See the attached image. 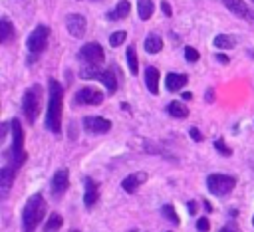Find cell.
I'll use <instances>...</instances> for the list:
<instances>
[{
    "instance_id": "cell-1",
    "label": "cell",
    "mask_w": 254,
    "mask_h": 232,
    "mask_svg": "<svg viewBox=\"0 0 254 232\" xmlns=\"http://www.w3.org/2000/svg\"><path fill=\"white\" fill-rule=\"evenodd\" d=\"M62 105H64V87L60 81H48V111H46V129L54 135L62 133Z\"/></svg>"
},
{
    "instance_id": "cell-2",
    "label": "cell",
    "mask_w": 254,
    "mask_h": 232,
    "mask_svg": "<svg viewBox=\"0 0 254 232\" xmlns=\"http://www.w3.org/2000/svg\"><path fill=\"white\" fill-rule=\"evenodd\" d=\"M46 210H48V204H46L44 196L40 192L32 194L22 210V232H34L36 226L46 216Z\"/></svg>"
},
{
    "instance_id": "cell-3",
    "label": "cell",
    "mask_w": 254,
    "mask_h": 232,
    "mask_svg": "<svg viewBox=\"0 0 254 232\" xmlns=\"http://www.w3.org/2000/svg\"><path fill=\"white\" fill-rule=\"evenodd\" d=\"M42 93H44L42 85L40 83H34L32 87L26 89V93L22 97V111H24V117H26V121L30 125L40 115V109H42Z\"/></svg>"
},
{
    "instance_id": "cell-4",
    "label": "cell",
    "mask_w": 254,
    "mask_h": 232,
    "mask_svg": "<svg viewBox=\"0 0 254 232\" xmlns=\"http://www.w3.org/2000/svg\"><path fill=\"white\" fill-rule=\"evenodd\" d=\"M48 38H50V28H48L46 24H38V26L30 32V36H28V40H26V46H28V50H30V59H28L30 63L36 61V58L46 50Z\"/></svg>"
},
{
    "instance_id": "cell-5",
    "label": "cell",
    "mask_w": 254,
    "mask_h": 232,
    "mask_svg": "<svg viewBox=\"0 0 254 232\" xmlns=\"http://www.w3.org/2000/svg\"><path fill=\"white\" fill-rule=\"evenodd\" d=\"M236 186V178L230 174H220V173H212L206 176V188L210 194L214 196H224L228 192H232Z\"/></svg>"
},
{
    "instance_id": "cell-6",
    "label": "cell",
    "mask_w": 254,
    "mask_h": 232,
    "mask_svg": "<svg viewBox=\"0 0 254 232\" xmlns=\"http://www.w3.org/2000/svg\"><path fill=\"white\" fill-rule=\"evenodd\" d=\"M79 77H83V79H97V81H101V83L105 85V89H107V93H109V95H113V93L117 91V77H115V73H113L111 69L83 67V69L79 71Z\"/></svg>"
},
{
    "instance_id": "cell-7",
    "label": "cell",
    "mask_w": 254,
    "mask_h": 232,
    "mask_svg": "<svg viewBox=\"0 0 254 232\" xmlns=\"http://www.w3.org/2000/svg\"><path fill=\"white\" fill-rule=\"evenodd\" d=\"M77 58L87 63L89 67H97L99 63H103L105 59V54H103V48L97 44V42H87L81 46V50L77 52Z\"/></svg>"
},
{
    "instance_id": "cell-8",
    "label": "cell",
    "mask_w": 254,
    "mask_h": 232,
    "mask_svg": "<svg viewBox=\"0 0 254 232\" xmlns=\"http://www.w3.org/2000/svg\"><path fill=\"white\" fill-rule=\"evenodd\" d=\"M103 101V93L97 89V87H79L75 93H73V103L75 105H99Z\"/></svg>"
},
{
    "instance_id": "cell-9",
    "label": "cell",
    "mask_w": 254,
    "mask_h": 232,
    "mask_svg": "<svg viewBox=\"0 0 254 232\" xmlns=\"http://www.w3.org/2000/svg\"><path fill=\"white\" fill-rule=\"evenodd\" d=\"M83 129L91 135H103L111 129V121H107L105 117H99V115H87L83 117Z\"/></svg>"
},
{
    "instance_id": "cell-10",
    "label": "cell",
    "mask_w": 254,
    "mask_h": 232,
    "mask_svg": "<svg viewBox=\"0 0 254 232\" xmlns=\"http://www.w3.org/2000/svg\"><path fill=\"white\" fill-rule=\"evenodd\" d=\"M222 4L226 6V10L250 24H254V10H250V6L242 0H222Z\"/></svg>"
},
{
    "instance_id": "cell-11",
    "label": "cell",
    "mask_w": 254,
    "mask_h": 232,
    "mask_svg": "<svg viewBox=\"0 0 254 232\" xmlns=\"http://www.w3.org/2000/svg\"><path fill=\"white\" fill-rule=\"evenodd\" d=\"M69 186V171L67 169H58L52 176V182H50V190L56 198H60Z\"/></svg>"
},
{
    "instance_id": "cell-12",
    "label": "cell",
    "mask_w": 254,
    "mask_h": 232,
    "mask_svg": "<svg viewBox=\"0 0 254 232\" xmlns=\"http://www.w3.org/2000/svg\"><path fill=\"white\" fill-rule=\"evenodd\" d=\"M65 28L73 38H83L87 32V20L81 14H67L65 16Z\"/></svg>"
},
{
    "instance_id": "cell-13",
    "label": "cell",
    "mask_w": 254,
    "mask_h": 232,
    "mask_svg": "<svg viewBox=\"0 0 254 232\" xmlns=\"http://www.w3.org/2000/svg\"><path fill=\"white\" fill-rule=\"evenodd\" d=\"M147 178H149V174H147L145 171L131 173V174H127V176L121 180V188H123L125 192H129V194H135V192L141 188V184L147 182Z\"/></svg>"
},
{
    "instance_id": "cell-14",
    "label": "cell",
    "mask_w": 254,
    "mask_h": 232,
    "mask_svg": "<svg viewBox=\"0 0 254 232\" xmlns=\"http://www.w3.org/2000/svg\"><path fill=\"white\" fill-rule=\"evenodd\" d=\"M83 188H85L83 204H85V208H93L97 204V200H99V184L91 176H85L83 178Z\"/></svg>"
},
{
    "instance_id": "cell-15",
    "label": "cell",
    "mask_w": 254,
    "mask_h": 232,
    "mask_svg": "<svg viewBox=\"0 0 254 232\" xmlns=\"http://www.w3.org/2000/svg\"><path fill=\"white\" fill-rule=\"evenodd\" d=\"M187 83H189V75H185V73H175V71H171V73H167V77H165V87H167V91H179V89H183Z\"/></svg>"
},
{
    "instance_id": "cell-16",
    "label": "cell",
    "mask_w": 254,
    "mask_h": 232,
    "mask_svg": "<svg viewBox=\"0 0 254 232\" xmlns=\"http://www.w3.org/2000/svg\"><path fill=\"white\" fill-rule=\"evenodd\" d=\"M129 12H131V4H129L127 0H121V2H117V6H115L111 12H107V14H105V18H107V20H111V22H117V20L127 18V16H129Z\"/></svg>"
},
{
    "instance_id": "cell-17",
    "label": "cell",
    "mask_w": 254,
    "mask_h": 232,
    "mask_svg": "<svg viewBox=\"0 0 254 232\" xmlns=\"http://www.w3.org/2000/svg\"><path fill=\"white\" fill-rule=\"evenodd\" d=\"M145 85L153 95L159 93V69L157 67H153V65L145 67Z\"/></svg>"
},
{
    "instance_id": "cell-18",
    "label": "cell",
    "mask_w": 254,
    "mask_h": 232,
    "mask_svg": "<svg viewBox=\"0 0 254 232\" xmlns=\"http://www.w3.org/2000/svg\"><path fill=\"white\" fill-rule=\"evenodd\" d=\"M14 36H16V30H14L10 18L4 16V18L0 20V42H2V44H8V42L14 40Z\"/></svg>"
},
{
    "instance_id": "cell-19",
    "label": "cell",
    "mask_w": 254,
    "mask_h": 232,
    "mask_svg": "<svg viewBox=\"0 0 254 232\" xmlns=\"http://www.w3.org/2000/svg\"><path fill=\"white\" fill-rule=\"evenodd\" d=\"M143 46H145V52H149V54H159V52L163 50V40H161L159 34L151 32V34L145 38Z\"/></svg>"
},
{
    "instance_id": "cell-20",
    "label": "cell",
    "mask_w": 254,
    "mask_h": 232,
    "mask_svg": "<svg viewBox=\"0 0 254 232\" xmlns=\"http://www.w3.org/2000/svg\"><path fill=\"white\" fill-rule=\"evenodd\" d=\"M125 59H127V65H129L131 75H137V73H139V59H137V50H135L133 44L127 48V52H125Z\"/></svg>"
},
{
    "instance_id": "cell-21",
    "label": "cell",
    "mask_w": 254,
    "mask_h": 232,
    "mask_svg": "<svg viewBox=\"0 0 254 232\" xmlns=\"http://www.w3.org/2000/svg\"><path fill=\"white\" fill-rule=\"evenodd\" d=\"M167 113H169L171 117H177V119L189 117V109H187V105H183L181 101H171V103L167 105Z\"/></svg>"
},
{
    "instance_id": "cell-22",
    "label": "cell",
    "mask_w": 254,
    "mask_h": 232,
    "mask_svg": "<svg viewBox=\"0 0 254 232\" xmlns=\"http://www.w3.org/2000/svg\"><path fill=\"white\" fill-rule=\"evenodd\" d=\"M155 12V4L153 0H137V14L141 20H149Z\"/></svg>"
},
{
    "instance_id": "cell-23",
    "label": "cell",
    "mask_w": 254,
    "mask_h": 232,
    "mask_svg": "<svg viewBox=\"0 0 254 232\" xmlns=\"http://www.w3.org/2000/svg\"><path fill=\"white\" fill-rule=\"evenodd\" d=\"M64 226V218L58 214V212H52L44 224V232H58L60 228Z\"/></svg>"
},
{
    "instance_id": "cell-24",
    "label": "cell",
    "mask_w": 254,
    "mask_h": 232,
    "mask_svg": "<svg viewBox=\"0 0 254 232\" xmlns=\"http://www.w3.org/2000/svg\"><path fill=\"white\" fill-rule=\"evenodd\" d=\"M214 46L220 50H230L236 46V38L230 34H218V36H214Z\"/></svg>"
},
{
    "instance_id": "cell-25",
    "label": "cell",
    "mask_w": 254,
    "mask_h": 232,
    "mask_svg": "<svg viewBox=\"0 0 254 232\" xmlns=\"http://www.w3.org/2000/svg\"><path fill=\"white\" fill-rule=\"evenodd\" d=\"M161 214H163L169 222H173V224H179V222H181V220H179V214H177V210H175L173 204H163V206H161Z\"/></svg>"
},
{
    "instance_id": "cell-26",
    "label": "cell",
    "mask_w": 254,
    "mask_h": 232,
    "mask_svg": "<svg viewBox=\"0 0 254 232\" xmlns=\"http://www.w3.org/2000/svg\"><path fill=\"white\" fill-rule=\"evenodd\" d=\"M125 38H127V34H125L123 30L113 32V34H109V44H111L113 48H117V46H121V44L125 42Z\"/></svg>"
},
{
    "instance_id": "cell-27",
    "label": "cell",
    "mask_w": 254,
    "mask_h": 232,
    "mask_svg": "<svg viewBox=\"0 0 254 232\" xmlns=\"http://www.w3.org/2000/svg\"><path fill=\"white\" fill-rule=\"evenodd\" d=\"M198 58H200L198 50H194V48H190V46H187V48H185V59H187L189 63H196V61H198Z\"/></svg>"
},
{
    "instance_id": "cell-28",
    "label": "cell",
    "mask_w": 254,
    "mask_h": 232,
    "mask_svg": "<svg viewBox=\"0 0 254 232\" xmlns=\"http://www.w3.org/2000/svg\"><path fill=\"white\" fill-rule=\"evenodd\" d=\"M214 149H216L220 155H224V157H230V155H232V149H230L222 139H216V141H214Z\"/></svg>"
},
{
    "instance_id": "cell-29",
    "label": "cell",
    "mask_w": 254,
    "mask_h": 232,
    "mask_svg": "<svg viewBox=\"0 0 254 232\" xmlns=\"http://www.w3.org/2000/svg\"><path fill=\"white\" fill-rule=\"evenodd\" d=\"M208 228H210V222H208L206 216H202V218L196 220V230L198 232H208Z\"/></svg>"
},
{
    "instance_id": "cell-30",
    "label": "cell",
    "mask_w": 254,
    "mask_h": 232,
    "mask_svg": "<svg viewBox=\"0 0 254 232\" xmlns=\"http://www.w3.org/2000/svg\"><path fill=\"white\" fill-rule=\"evenodd\" d=\"M189 135H190V139H192V141H196V143H200V141H202V133H200L196 127H190V129H189Z\"/></svg>"
},
{
    "instance_id": "cell-31",
    "label": "cell",
    "mask_w": 254,
    "mask_h": 232,
    "mask_svg": "<svg viewBox=\"0 0 254 232\" xmlns=\"http://www.w3.org/2000/svg\"><path fill=\"white\" fill-rule=\"evenodd\" d=\"M220 232H242V230L238 228V224H234V222H228V224H224V226L220 228Z\"/></svg>"
},
{
    "instance_id": "cell-32",
    "label": "cell",
    "mask_w": 254,
    "mask_h": 232,
    "mask_svg": "<svg viewBox=\"0 0 254 232\" xmlns=\"http://www.w3.org/2000/svg\"><path fill=\"white\" fill-rule=\"evenodd\" d=\"M161 10H163V14H165V16H173V10H171V4H169L167 0H163V2H161Z\"/></svg>"
},
{
    "instance_id": "cell-33",
    "label": "cell",
    "mask_w": 254,
    "mask_h": 232,
    "mask_svg": "<svg viewBox=\"0 0 254 232\" xmlns=\"http://www.w3.org/2000/svg\"><path fill=\"white\" fill-rule=\"evenodd\" d=\"M214 58H216V61H218V63H222V65H226V63L230 61V58H228L226 54H216Z\"/></svg>"
},
{
    "instance_id": "cell-34",
    "label": "cell",
    "mask_w": 254,
    "mask_h": 232,
    "mask_svg": "<svg viewBox=\"0 0 254 232\" xmlns=\"http://www.w3.org/2000/svg\"><path fill=\"white\" fill-rule=\"evenodd\" d=\"M196 208H198V206H196V202H194V200H190V202H187V210H189V212H190L192 216L196 214Z\"/></svg>"
},
{
    "instance_id": "cell-35",
    "label": "cell",
    "mask_w": 254,
    "mask_h": 232,
    "mask_svg": "<svg viewBox=\"0 0 254 232\" xmlns=\"http://www.w3.org/2000/svg\"><path fill=\"white\" fill-rule=\"evenodd\" d=\"M204 99H206V101H212V99H214V89H208V93L204 95Z\"/></svg>"
},
{
    "instance_id": "cell-36",
    "label": "cell",
    "mask_w": 254,
    "mask_h": 232,
    "mask_svg": "<svg viewBox=\"0 0 254 232\" xmlns=\"http://www.w3.org/2000/svg\"><path fill=\"white\" fill-rule=\"evenodd\" d=\"M185 101H189V99H192V93L190 91H183V95H181Z\"/></svg>"
},
{
    "instance_id": "cell-37",
    "label": "cell",
    "mask_w": 254,
    "mask_h": 232,
    "mask_svg": "<svg viewBox=\"0 0 254 232\" xmlns=\"http://www.w3.org/2000/svg\"><path fill=\"white\" fill-rule=\"evenodd\" d=\"M204 208H206V212H210V210H212V206H210L206 200H204Z\"/></svg>"
},
{
    "instance_id": "cell-38",
    "label": "cell",
    "mask_w": 254,
    "mask_h": 232,
    "mask_svg": "<svg viewBox=\"0 0 254 232\" xmlns=\"http://www.w3.org/2000/svg\"><path fill=\"white\" fill-rule=\"evenodd\" d=\"M252 226H254V216H252Z\"/></svg>"
},
{
    "instance_id": "cell-39",
    "label": "cell",
    "mask_w": 254,
    "mask_h": 232,
    "mask_svg": "<svg viewBox=\"0 0 254 232\" xmlns=\"http://www.w3.org/2000/svg\"><path fill=\"white\" fill-rule=\"evenodd\" d=\"M71 232H79V230H71Z\"/></svg>"
}]
</instances>
